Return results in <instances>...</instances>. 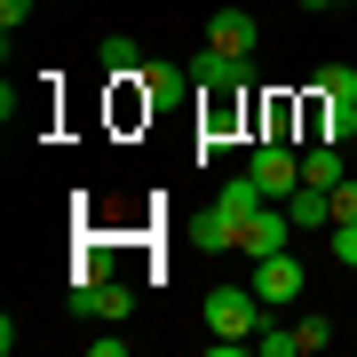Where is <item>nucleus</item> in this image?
<instances>
[{
	"label": "nucleus",
	"instance_id": "15",
	"mask_svg": "<svg viewBox=\"0 0 357 357\" xmlns=\"http://www.w3.org/2000/svg\"><path fill=\"white\" fill-rule=\"evenodd\" d=\"M96 56H103V72H135V40H128V32H103Z\"/></svg>",
	"mask_w": 357,
	"mask_h": 357
},
{
	"label": "nucleus",
	"instance_id": "5",
	"mask_svg": "<svg viewBox=\"0 0 357 357\" xmlns=\"http://www.w3.org/2000/svg\"><path fill=\"white\" fill-rule=\"evenodd\" d=\"M112 79H128V88L143 96V112H167V103H183V88H191L183 64H135V72H112Z\"/></svg>",
	"mask_w": 357,
	"mask_h": 357
},
{
	"label": "nucleus",
	"instance_id": "7",
	"mask_svg": "<svg viewBox=\"0 0 357 357\" xmlns=\"http://www.w3.org/2000/svg\"><path fill=\"white\" fill-rule=\"evenodd\" d=\"M255 40H262V24L246 8H215L206 16V48H222V56H255Z\"/></svg>",
	"mask_w": 357,
	"mask_h": 357
},
{
	"label": "nucleus",
	"instance_id": "6",
	"mask_svg": "<svg viewBox=\"0 0 357 357\" xmlns=\"http://www.w3.org/2000/svg\"><path fill=\"white\" fill-rule=\"evenodd\" d=\"M135 294L119 278H72V318H128Z\"/></svg>",
	"mask_w": 357,
	"mask_h": 357
},
{
	"label": "nucleus",
	"instance_id": "20",
	"mask_svg": "<svg viewBox=\"0 0 357 357\" xmlns=\"http://www.w3.org/2000/svg\"><path fill=\"white\" fill-rule=\"evenodd\" d=\"M24 16H32V0H0V32H16Z\"/></svg>",
	"mask_w": 357,
	"mask_h": 357
},
{
	"label": "nucleus",
	"instance_id": "1",
	"mask_svg": "<svg viewBox=\"0 0 357 357\" xmlns=\"http://www.w3.org/2000/svg\"><path fill=\"white\" fill-rule=\"evenodd\" d=\"M255 326H262V294L255 286H215V294H206V333L255 342Z\"/></svg>",
	"mask_w": 357,
	"mask_h": 357
},
{
	"label": "nucleus",
	"instance_id": "19",
	"mask_svg": "<svg viewBox=\"0 0 357 357\" xmlns=\"http://www.w3.org/2000/svg\"><path fill=\"white\" fill-rule=\"evenodd\" d=\"M333 222H357V183H333Z\"/></svg>",
	"mask_w": 357,
	"mask_h": 357
},
{
	"label": "nucleus",
	"instance_id": "2",
	"mask_svg": "<svg viewBox=\"0 0 357 357\" xmlns=\"http://www.w3.org/2000/svg\"><path fill=\"white\" fill-rule=\"evenodd\" d=\"M246 175H255L270 199H294V191H302V151H286L278 135H262V143H255V159H246Z\"/></svg>",
	"mask_w": 357,
	"mask_h": 357
},
{
	"label": "nucleus",
	"instance_id": "10",
	"mask_svg": "<svg viewBox=\"0 0 357 357\" xmlns=\"http://www.w3.org/2000/svg\"><path fill=\"white\" fill-rule=\"evenodd\" d=\"M215 206H222V215H230V222H246V215H255V206H270V191H262V183H255V175H230V183H222V191H215Z\"/></svg>",
	"mask_w": 357,
	"mask_h": 357
},
{
	"label": "nucleus",
	"instance_id": "17",
	"mask_svg": "<svg viewBox=\"0 0 357 357\" xmlns=\"http://www.w3.org/2000/svg\"><path fill=\"white\" fill-rule=\"evenodd\" d=\"M333 262L357 270V222H333Z\"/></svg>",
	"mask_w": 357,
	"mask_h": 357
},
{
	"label": "nucleus",
	"instance_id": "12",
	"mask_svg": "<svg viewBox=\"0 0 357 357\" xmlns=\"http://www.w3.org/2000/svg\"><path fill=\"white\" fill-rule=\"evenodd\" d=\"M191 238L206 246V255H230V246H238V222H230V215H222V206H206V215L191 222Z\"/></svg>",
	"mask_w": 357,
	"mask_h": 357
},
{
	"label": "nucleus",
	"instance_id": "16",
	"mask_svg": "<svg viewBox=\"0 0 357 357\" xmlns=\"http://www.w3.org/2000/svg\"><path fill=\"white\" fill-rule=\"evenodd\" d=\"M326 342H333L326 318H302V326H294V349H326Z\"/></svg>",
	"mask_w": 357,
	"mask_h": 357
},
{
	"label": "nucleus",
	"instance_id": "4",
	"mask_svg": "<svg viewBox=\"0 0 357 357\" xmlns=\"http://www.w3.org/2000/svg\"><path fill=\"white\" fill-rule=\"evenodd\" d=\"M246 286L262 294V310H278V302H302L310 270H302V262H294L286 246H278V255H262V262H255V278H246Z\"/></svg>",
	"mask_w": 357,
	"mask_h": 357
},
{
	"label": "nucleus",
	"instance_id": "3",
	"mask_svg": "<svg viewBox=\"0 0 357 357\" xmlns=\"http://www.w3.org/2000/svg\"><path fill=\"white\" fill-rule=\"evenodd\" d=\"M278 246H294V215L270 199V206H255V215L238 222V255H246V262H262V255H278Z\"/></svg>",
	"mask_w": 357,
	"mask_h": 357
},
{
	"label": "nucleus",
	"instance_id": "8",
	"mask_svg": "<svg viewBox=\"0 0 357 357\" xmlns=\"http://www.w3.org/2000/svg\"><path fill=\"white\" fill-rule=\"evenodd\" d=\"M191 79H199L206 96H238V88H246V79H255V72H246V56H222V48H199V64H191Z\"/></svg>",
	"mask_w": 357,
	"mask_h": 357
},
{
	"label": "nucleus",
	"instance_id": "9",
	"mask_svg": "<svg viewBox=\"0 0 357 357\" xmlns=\"http://www.w3.org/2000/svg\"><path fill=\"white\" fill-rule=\"evenodd\" d=\"M286 215H294V230H333V191H318V183H302L294 199H278Z\"/></svg>",
	"mask_w": 357,
	"mask_h": 357
},
{
	"label": "nucleus",
	"instance_id": "11",
	"mask_svg": "<svg viewBox=\"0 0 357 357\" xmlns=\"http://www.w3.org/2000/svg\"><path fill=\"white\" fill-rule=\"evenodd\" d=\"M302 183H318V191L349 183V175H342V143H310V151H302Z\"/></svg>",
	"mask_w": 357,
	"mask_h": 357
},
{
	"label": "nucleus",
	"instance_id": "14",
	"mask_svg": "<svg viewBox=\"0 0 357 357\" xmlns=\"http://www.w3.org/2000/svg\"><path fill=\"white\" fill-rule=\"evenodd\" d=\"M255 357H302L294 349V326H255Z\"/></svg>",
	"mask_w": 357,
	"mask_h": 357
},
{
	"label": "nucleus",
	"instance_id": "18",
	"mask_svg": "<svg viewBox=\"0 0 357 357\" xmlns=\"http://www.w3.org/2000/svg\"><path fill=\"white\" fill-rule=\"evenodd\" d=\"M286 128H294V103L278 96V103H270V112H262V135H286Z\"/></svg>",
	"mask_w": 357,
	"mask_h": 357
},
{
	"label": "nucleus",
	"instance_id": "13",
	"mask_svg": "<svg viewBox=\"0 0 357 357\" xmlns=\"http://www.w3.org/2000/svg\"><path fill=\"white\" fill-rule=\"evenodd\" d=\"M318 103H357V72L349 64H326L318 72Z\"/></svg>",
	"mask_w": 357,
	"mask_h": 357
}]
</instances>
